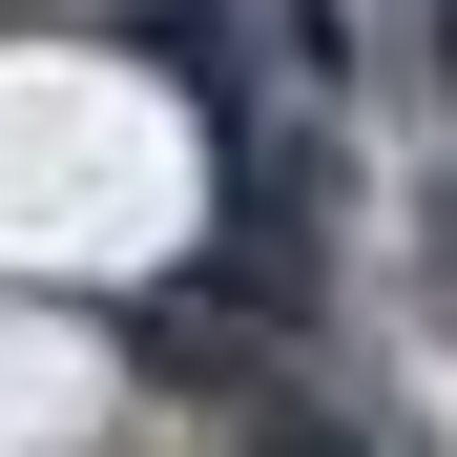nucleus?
<instances>
[{"label":"nucleus","mask_w":457,"mask_h":457,"mask_svg":"<svg viewBox=\"0 0 457 457\" xmlns=\"http://www.w3.org/2000/svg\"><path fill=\"white\" fill-rule=\"evenodd\" d=\"M125 353H145V374H187V395H228V374H250V333H228L208 291H145V312H125Z\"/></svg>","instance_id":"f257e3e1"},{"label":"nucleus","mask_w":457,"mask_h":457,"mask_svg":"<svg viewBox=\"0 0 457 457\" xmlns=\"http://www.w3.org/2000/svg\"><path fill=\"white\" fill-rule=\"evenodd\" d=\"M436 84H457V0H436Z\"/></svg>","instance_id":"20e7f679"},{"label":"nucleus","mask_w":457,"mask_h":457,"mask_svg":"<svg viewBox=\"0 0 457 457\" xmlns=\"http://www.w3.org/2000/svg\"><path fill=\"white\" fill-rule=\"evenodd\" d=\"M125 21H145V42H167V62H208V0H125Z\"/></svg>","instance_id":"f03ea898"},{"label":"nucleus","mask_w":457,"mask_h":457,"mask_svg":"<svg viewBox=\"0 0 457 457\" xmlns=\"http://www.w3.org/2000/svg\"><path fill=\"white\" fill-rule=\"evenodd\" d=\"M250 457H353V436L333 416H250Z\"/></svg>","instance_id":"7ed1b4c3"}]
</instances>
